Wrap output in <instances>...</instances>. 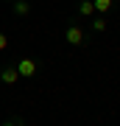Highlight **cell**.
I'll return each instance as SVG.
<instances>
[{
    "mask_svg": "<svg viewBox=\"0 0 120 126\" xmlns=\"http://www.w3.org/2000/svg\"><path fill=\"white\" fill-rule=\"evenodd\" d=\"M78 14H81V17H92V14H95L92 0H81V3H78Z\"/></svg>",
    "mask_w": 120,
    "mask_h": 126,
    "instance_id": "277c9868",
    "label": "cell"
},
{
    "mask_svg": "<svg viewBox=\"0 0 120 126\" xmlns=\"http://www.w3.org/2000/svg\"><path fill=\"white\" fill-rule=\"evenodd\" d=\"M0 81H3V84H17V81H20V73H17V67H3V70H0Z\"/></svg>",
    "mask_w": 120,
    "mask_h": 126,
    "instance_id": "3957f363",
    "label": "cell"
},
{
    "mask_svg": "<svg viewBox=\"0 0 120 126\" xmlns=\"http://www.w3.org/2000/svg\"><path fill=\"white\" fill-rule=\"evenodd\" d=\"M6 48H9V36L0 31V50H6Z\"/></svg>",
    "mask_w": 120,
    "mask_h": 126,
    "instance_id": "ba28073f",
    "label": "cell"
},
{
    "mask_svg": "<svg viewBox=\"0 0 120 126\" xmlns=\"http://www.w3.org/2000/svg\"><path fill=\"white\" fill-rule=\"evenodd\" d=\"M106 25H109V23H106V20H101V17H95V20H92V31H95V34L106 31Z\"/></svg>",
    "mask_w": 120,
    "mask_h": 126,
    "instance_id": "52a82bcc",
    "label": "cell"
},
{
    "mask_svg": "<svg viewBox=\"0 0 120 126\" xmlns=\"http://www.w3.org/2000/svg\"><path fill=\"white\" fill-rule=\"evenodd\" d=\"M64 39L67 42H70V45H87V36H84V31H81V28L78 25H67L64 28Z\"/></svg>",
    "mask_w": 120,
    "mask_h": 126,
    "instance_id": "7a4b0ae2",
    "label": "cell"
},
{
    "mask_svg": "<svg viewBox=\"0 0 120 126\" xmlns=\"http://www.w3.org/2000/svg\"><path fill=\"white\" fill-rule=\"evenodd\" d=\"M3 126H22V121H6Z\"/></svg>",
    "mask_w": 120,
    "mask_h": 126,
    "instance_id": "9c48e42d",
    "label": "cell"
},
{
    "mask_svg": "<svg viewBox=\"0 0 120 126\" xmlns=\"http://www.w3.org/2000/svg\"><path fill=\"white\" fill-rule=\"evenodd\" d=\"M14 14H20V17L31 14V6H28V0H14Z\"/></svg>",
    "mask_w": 120,
    "mask_h": 126,
    "instance_id": "8992f818",
    "label": "cell"
},
{
    "mask_svg": "<svg viewBox=\"0 0 120 126\" xmlns=\"http://www.w3.org/2000/svg\"><path fill=\"white\" fill-rule=\"evenodd\" d=\"M14 67H17V73H20V79H34L36 73H39V64H36L34 59H20V62L14 64Z\"/></svg>",
    "mask_w": 120,
    "mask_h": 126,
    "instance_id": "6da1fadb",
    "label": "cell"
},
{
    "mask_svg": "<svg viewBox=\"0 0 120 126\" xmlns=\"http://www.w3.org/2000/svg\"><path fill=\"white\" fill-rule=\"evenodd\" d=\"M92 6H95V11H98V14H106V11H112L115 0H92Z\"/></svg>",
    "mask_w": 120,
    "mask_h": 126,
    "instance_id": "5b68a950",
    "label": "cell"
},
{
    "mask_svg": "<svg viewBox=\"0 0 120 126\" xmlns=\"http://www.w3.org/2000/svg\"><path fill=\"white\" fill-rule=\"evenodd\" d=\"M11 3H14V0H11Z\"/></svg>",
    "mask_w": 120,
    "mask_h": 126,
    "instance_id": "30bf717a",
    "label": "cell"
}]
</instances>
